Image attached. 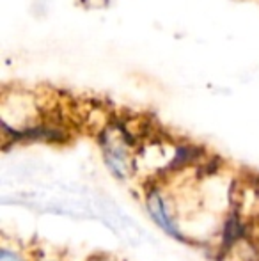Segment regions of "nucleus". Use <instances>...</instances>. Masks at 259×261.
Wrapping results in <instances>:
<instances>
[{"instance_id": "nucleus-1", "label": "nucleus", "mask_w": 259, "mask_h": 261, "mask_svg": "<svg viewBox=\"0 0 259 261\" xmlns=\"http://www.w3.org/2000/svg\"><path fill=\"white\" fill-rule=\"evenodd\" d=\"M146 204H148V210H149V213H151L153 220H155L165 233H169L170 237L178 238V240L185 242V237L180 233L178 226L174 224L172 215H170V212L167 210V203L163 201L162 194H160L158 190H155V189L149 190L148 196H146Z\"/></svg>"}, {"instance_id": "nucleus-2", "label": "nucleus", "mask_w": 259, "mask_h": 261, "mask_svg": "<svg viewBox=\"0 0 259 261\" xmlns=\"http://www.w3.org/2000/svg\"><path fill=\"white\" fill-rule=\"evenodd\" d=\"M0 261H21V258L18 254H14L13 251L2 249V252H0Z\"/></svg>"}]
</instances>
